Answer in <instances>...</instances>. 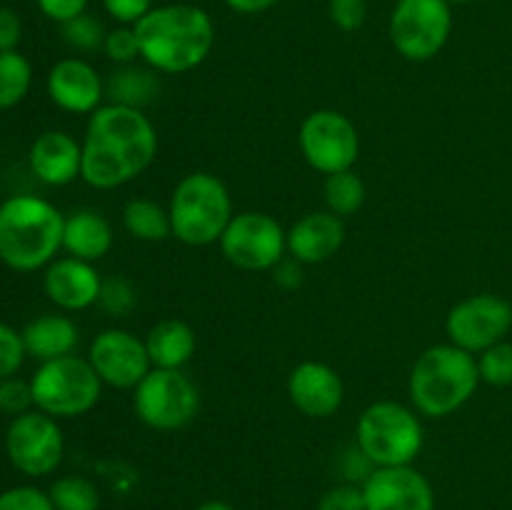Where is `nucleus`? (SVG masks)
Instances as JSON below:
<instances>
[{
    "instance_id": "obj_19",
    "label": "nucleus",
    "mask_w": 512,
    "mask_h": 510,
    "mask_svg": "<svg viewBox=\"0 0 512 510\" xmlns=\"http://www.w3.org/2000/svg\"><path fill=\"white\" fill-rule=\"evenodd\" d=\"M28 163L40 183L63 188L83 175V143L65 130H45L30 145Z\"/></svg>"
},
{
    "instance_id": "obj_37",
    "label": "nucleus",
    "mask_w": 512,
    "mask_h": 510,
    "mask_svg": "<svg viewBox=\"0 0 512 510\" xmlns=\"http://www.w3.org/2000/svg\"><path fill=\"white\" fill-rule=\"evenodd\" d=\"M25 355L28 353H25L23 335L15 328H10V325L0 323V380L18 373Z\"/></svg>"
},
{
    "instance_id": "obj_6",
    "label": "nucleus",
    "mask_w": 512,
    "mask_h": 510,
    "mask_svg": "<svg viewBox=\"0 0 512 510\" xmlns=\"http://www.w3.org/2000/svg\"><path fill=\"white\" fill-rule=\"evenodd\" d=\"M355 445L375 468L413 465L423 453L425 428L413 405L398 400H375L360 413Z\"/></svg>"
},
{
    "instance_id": "obj_8",
    "label": "nucleus",
    "mask_w": 512,
    "mask_h": 510,
    "mask_svg": "<svg viewBox=\"0 0 512 510\" xmlns=\"http://www.w3.org/2000/svg\"><path fill=\"white\" fill-rule=\"evenodd\" d=\"M388 35L405 60L428 63L443 53L453 35V5L448 0H398L390 13Z\"/></svg>"
},
{
    "instance_id": "obj_3",
    "label": "nucleus",
    "mask_w": 512,
    "mask_h": 510,
    "mask_svg": "<svg viewBox=\"0 0 512 510\" xmlns=\"http://www.w3.org/2000/svg\"><path fill=\"white\" fill-rule=\"evenodd\" d=\"M65 215L38 195L0 203V260L18 273L48 268L63 250Z\"/></svg>"
},
{
    "instance_id": "obj_36",
    "label": "nucleus",
    "mask_w": 512,
    "mask_h": 510,
    "mask_svg": "<svg viewBox=\"0 0 512 510\" xmlns=\"http://www.w3.org/2000/svg\"><path fill=\"white\" fill-rule=\"evenodd\" d=\"M330 23L343 33H355L368 20V0H330Z\"/></svg>"
},
{
    "instance_id": "obj_30",
    "label": "nucleus",
    "mask_w": 512,
    "mask_h": 510,
    "mask_svg": "<svg viewBox=\"0 0 512 510\" xmlns=\"http://www.w3.org/2000/svg\"><path fill=\"white\" fill-rule=\"evenodd\" d=\"M105 35L108 30L103 28L98 18H93L90 13L78 15V18L63 23V38L65 43L73 50H80V53H93V50H100L105 43Z\"/></svg>"
},
{
    "instance_id": "obj_31",
    "label": "nucleus",
    "mask_w": 512,
    "mask_h": 510,
    "mask_svg": "<svg viewBox=\"0 0 512 510\" xmlns=\"http://www.w3.org/2000/svg\"><path fill=\"white\" fill-rule=\"evenodd\" d=\"M135 303H138V293H135L130 280L118 278V275H115V278L103 280L98 305L105 310V313L113 315V318H125V315L135 308Z\"/></svg>"
},
{
    "instance_id": "obj_16",
    "label": "nucleus",
    "mask_w": 512,
    "mask_h": 510,
    "mask_svg": "<svg viewBox=\"0 0 512 510\" xmlns=\"http://www.w3.org/2000/svg\"><path fill=\"white\" fill-rule=\"evenodd\" d=\"M288 398L308 418L325 420L343 408L345 383L333 365L303 360L288 378Z\"/></svg>"
},
{
    "instance_id": "obj_38",
    "label": "nucleus",
    "mask_w": 512,
    "mask_h": 510,
    "mask_svg": "<svg viewBox=\"0 0 512 510\" xmlns=\"http://www.w3.org/2000/svg\"><path fill=\"white\" fill-rule=\"evenodd\" d=\"M100 3L118 25H138L155 8L153 0H100Z\"/></svg>"
},
{
    "instance_id": "obj_41",
    "label": "nucleus",
    "mask_w": 512,
    "mask_h": 510,
    "mask_svg": "<svg viewBox=\"0 0 512 510\" xmlns=\"http://www.w3.org/2000/svg\"><path fill=\"white\" fill-rule=\"evenodd\" d=\"M270 273H273L275 285L283 290H295L303 283V263H298L295 258H288V255Z\"/></svg>"
},
{
    "instance_id": "obj_28",
    "label": "nucleus",
    "mask_w": 512,
    "mask_h": 510,
    "mask_svg": "<svg viewBox=\"0 0 512 510\" xmlns=\"http://www.w3.org/2000/svg\"><path fill=\"white\" fill-rule=\"evenodd\" d=\"M55 510H98L100 493L93 480L83 475H63L48 490Z\"/></svg>"
},
{
    "instance_id": "obj_18",
    "label": "nucleus",
    "mask_w": 512,
    "mask_h": 510,
    "mask_svg": "<svg viewBox=\"0 0 512 510\" xmlns=\"http://www.w3.org/2000/svg\"><path fill=\"white\" fill-rule=\"evenodd\" d=\"M100 288H103V278L88 260L65 255V258H55L45 268V295L65 313H78V310H88L90 305H98Z\"/></svg>"
},
{
    "instance_id": "obj_40",
    "label": "nucleus",
    "mask_w": 512,
    "mask_h": 510,
    "mask_svg": "<svg viewBox=\"0 0 512 510\" xmlns=\"http://www.w3.org/2000/svg\"><path fill=\"white\" fill-rule=\"evenodd\" d=\"M23 38V20L13 8H0V53L18 50Z\"/></svg>"
},
{
    "instance_id": "obj_9",
    "label": "nucleus",
    "mask_w": 512,
    "mask_h": 510,
    "mask_svg": "<svg viewBox=\"0 0 512 510\" xmlns=\"http://www.w3.org/2000/svg\"><path fill=\"white\" fill-rule=\"evenodd\" d=\"M133 410L143 425L170 433L198 418L200 390L183 370L153 368L133 390Z\"/></svg>"
},
{
    "instance_id": "obj_12",
    "label": "nucleus",
    "mask_w": 512,
    "mask_h": 510,
    "mask_svg": "<svg viewBox=\"0 0 512 510\" xmlns=\"http://www.w3.org/2000/svg\"><path fill=\"white\" fill-rule=\"evenodd\" d=\"M5 453L28 478H43L58 470L65 455V435L63 428L53 415L43 410H28L10 420L5 430Z\"/></svg>"
},
{
    "instance_id": "obj_44",
    "label": "nucleus",
    "mask_w": 512,
    "mask_h": 510,
    "mask_svg": "<svg viewBox=\"0 0 512 510\" xmlns=\"http://www.w3.org/2000/svg\"><path fill=\"white\" fill-rule=\"evenodd\" d=\"M450 5H470V3H475V0H448Z\"/></svg>"
},
{
    "instance_id": "obj_42",
    "label": "nucleus",
    "mask_w": 512,
    "mask_h": 510,
    "mask_svg": "<svg viewBox=\"0 0 512 510\" xmlns=\"http://www.w3.org/2000/svg\"><path fill=\"white\" fill-rule=\"evenodd\" d=\"M223 3L238 15H260L273 10L280 0H223Z\"/></svg>"
},
{
    "instance_id": "obj_14",
    "label": "nucleus",
    "mask_w": 512,
    "mask_h": 510,
    "mask_svg": "<svg viewBox=\"0 0 512 510\" xmlns=\"http://www.w3.org/2000/svg\"><path fill=\"white\" fill-rule=\"evenodd\" d=\"M88 360L103 385L115 390H135L153 370L145 340L123 328H108L95 335Z\"/></svg>"
},
{
    "instance_id": "obj_23",
    "label": "nucleus",
    "mask_w": 512,
    "mask_h": 510,
    "mask_svg": "<svg viewBox=\"0 0 512 510\" xmlns=\"http://www.w3.org/2000/svg\"><path fill=\"white\" fill-rule=\"evenodd\" d=\"M145 345L153 368L183 370L198 350V335L185 320L168 318L150 328Z\"/></svg>"
},
{
    "instance_id": "obj_32",
    "label": "nucleus",
    "mask_w": 512,
    "mask_h": 510,
    "mask_svg": "<svg viewBox=\"0 0 512 510\" xmlns=\"http://www.w3.org/2000/svg\"><path fill=\"white\" fill-rule=\"evenodd\" d=\"M103 50L115 65L138 63V60H140V43H138V35H135L133 25H118V28L108 30V35H105Z\"/></svg>"
},
{
    "instance_id": "obj_7",
    "label": "nucleus",
    "mask_w": 512,
    "mask_h": 510,
    "mask_svg": "<svg viewBox=\"0 0 512 510\" xmlns=\"http://www.w3.org/2000/svg\"><path fill=\"white\" fill-rule=\"evenodd\" d=\"M35 410L53 415L55 420L80 418L100 403L103 380L93 370L88 358L63 355L40 363L30 378Z\"/></svg>"
},
{
    "instance_id": "obj_21",
    "label": "nucleus",
    "mask_w": 512,
    "mask_h": 510,
    "mask_svg": "<svg viewBox=\"0 0 512 510\" xmlns=\"http://www.w3.org/2000/svg\"><path fill=\"white\" fill-rule=\"evenodd\" d=\"M23 345L25 353L30 358L48 363V360L63 358V355H73L80 343V330L68 315L48 313L40 318L30 320L23 330Z\"/></svg>"
},
{
    "instance_id": "obj_20",
    "label": "nucleus",
    "mask_w": 512,
    "mask_h": 510,
    "mask_svg": "<svg viewBox=\"0 0 512 510\" xmlns=\"http://www.w3.org/2000/svg\"><path fill=\"white\" fill-rule=\"evenodd\" d=\"M345 245L343 218L330 210H315L295 220L288 230V255L303 265H318L335 258Z\"/></svg>"
},
{
    "instance_id": "obj_33",
    "label": "nucleus",
    "mask_w": 512,
    "mask_h": 510,
    "mask_svg": "<svg viewBox=\"0 0 512 510\" xmlns=\"http://www.w3.org/2000/svg\"><path fill=\"white\" fill-rule=\"evenodd\" d=\"M35 408L33 400V388H30V380H20L15 375L0 380V413L5 415H18L28 413Z\"/></svg>"
},
{
    "instance_id": "obj_17",
    "label": "nucleus",
    "mask_w": 512,
    "mask_h": 510,
    "mask_svg": "<svg viewBox=\"0 0 512 510\" xmlns=\"http://www.w3.org/2000/svg\"><path fill=\"white\" fill-rule=\"evenodd\" d=\"M48 95L65 113L93 115L103 105L105 80L88 60L63 58L50 68Z\"/></svg>"
},
{
    "instance_id": "obj_43",
    "label": "nucleus",
    "mask_w": 512,
    "mask_h": 510,
    "mask_svg": "<svg viewBox=\"0 0 512 510\" xmlns=\"http://www.w3.org/2000/svg\"><path fill=\"white\" fill-rule=\"evenodd\" d=\"M195 510H235V508L233 505L223 503V500H205V503L198 505Z\"/></svg>"
},
{
    "instance_id": "obj_2",
    "label": "nucleus",
    "mask_w": 512,
    "mask_h": 510,
    "mask_svg": "<svg viewBox=\"0 0 512 510\" xmlns=\"http://www.w3.org/2000/svg\"><path fill=\"white\" fill-rule=\"evenodd\" d=\"M133 28L140 43V60L160 75L190 73L213 53L215 23L200 5H155Z\"/></svg>"
},
{
    "instance_id": "obj_13",
    "label": "nucleus",
    "mask_w": 512,
    "mask_h": 510,
    "mask_svg": "<svg viewBox=\"0 0 512 510\" xmlns=\"http://www.w3.org/2000/svg\"><path fill=\"white\" fill-rule=\"evenodd\" d=\"M512 330V303L503 295H468L450 308L445 318L448 343L480 355L490 345L500 343Z\"/></svg>"
},
{
    "instance_id": "obj_22",
    "label": "nucleus",
    "mask_w": 512,
    "mask_h": 510,
    "mask_svg": "<svg viewBox=\"0 0 512 510\" xmlns=\"http://www.w3.org/2000/svg\"><path fill=\"white\" fill-rule=\"evenodd\" d=\"M113 248V225L98 210H75L65 218L63 250L73 258L95 260L105 258Z\"/></svg>"
},
{
    "instance_id": "obj_35",
    "label": "nucleus",
    "mask_w": 512,
    "mask_h": 510,
    "mask_svg": "<svg viewBox=\"0 0 512 510\" xmlns=\"http://www.w3.org/2000/svg\"><path fill=\"white\" fill-rule=\"evenodd\" d=\"M0 510H55V505L45 490L18 485L0 493Z\"/></svg>"
},
{
    "instance_id": "obj_15",
    "label": "nucleus",
    "mask_w": 512,
    "mask_h": 510,
    "mask_svg": "<svg viewBox=\"0 0 512 510\" xmlns=\"http://www.w3.org/2000/svg\"><path fill=\"white\" fill-rule=\"evenodd\" d=\"M363 490L368 510H435L433 485L413 465L375 468Z\"/></svg>"
},
{
    "instance_id": "obj_29",
    "label": "nucleus",
    "mask_w": 512,
    "mask_h": 510,
    "mask_svg": "<svg viewBox=\"0 0 512 510\" xmlns=\"http://www.w3.org/2000/svg\"><path fill=\"white\" fill-rule=\"evenodd\" d=\"M478 358V373L480 383L490 385V388H510L512 385V340H500V343L490 345L483 350Z\"/></svg>"
},
{
    "instance_id": "obj_25",
    "label": "nucleus",
    "mask_w": 512,
    "mask_h": 510,
    "mask_svg": "<svg viewBox=\"0 0 512 510\" xmlns=\"http://www.w3.org/2000/svg\"><path fill=\"white\" fill-rule=\"evenodd\" d=\"M123 228L140 243H163L173 235L168 208L150 198H133L123 205Z\"/></svg>"
},
{
    "instance_id": "obj_24",
    "label": "nucleus",
    "mask_w": 512,
    "mask_h": 510,
    "mask_svg": "<svg viewBox=\"0 0 512 510\" xmlns=\"http://www.w3.org/2000/svg\"><path fill=\"white\" fill-rule=\"evenodd\" d=\"M160 73H155L148 65H118L113 73L108 75L105 83V95L110 103L125 105V108L143 110L145 105L153 103L160 93Z\"/></svg>"
},
{
    "instance_id": "obj_4",
    "label": "nucleus",
    "mask_w": 512,
    "mask_h": 510,
    "mask_svg": "<svg viewBox=\"0 0 512 510\" xmlns=\"http://www.w3.org/2000/svg\"><path fill=\"white\" fill-rule=\"evenodd\" d=\"M478 358L453 343L430 345L410 368V405L423 418H448L478 393Z\"/></svg>"
},
{
    "instance_id": "obj_27",
    "label": "nucleus",
    "mask_w": 512,
    "mask_h": 510,
    "mask_svg": "<svg viewBox=\"0 0 512 510\" xmlns=\"http://www.w3.org/2000/svg\"><path fill=\"white\" fill-rule=\"evenodd\" d=\"M33 85V65L18 50L0 53V110L23 103Z\"/></svg>"
},
{
    "instance_id": "obj_26",
    "label": "nucleus",
    "mask_w": 512,
    "mask_h": 510,
    "mask_svg": "<svg viewBox=\"0 0 512 510\" xmlns=\"http://www.w3.org/2000/svg\"><path fill=\"white\" fill-rule=\"evenodd\" d=\"M325 210H330L338 218H350L358 213L368 198V188H365L363 178L355 170H343L325 178L323 185Z\"/></svg>"
},
{
    "instance_id": "obj_34",
    "label": "nucleus",
    "mask_w": 512,
    "mask_h": 510,
    "mask_svg": "<svg viewBox=\"0 0 512 510\" xmlns=\"http://www.w3.org/2000/svg\"><path fill=\"white\" fill-rule=\"evenodd\" d=\"M318 510H368L363 485L350 483V480L333 485L320 495Z\"/></svg>"
},
{
    "instance_id": "obj_1",
    "label": "nucleus",
    "mask_w": 512,
    "mask_h": 510,
    "mask_svg": "<svg viewBox=\"0 0 512 510\" xmlns=\"http://www.w3.org/2000/svg\"><path fill=\"white\" fill-rule=\"evenodd\" d=\"M83 175L95 190H115L133 183L158 155V130L138 108L100 105L88 115L83 135Z\"/></svg>"
},
{
    "instance_id": "obj_11",
    "label": "nucleus",
    "mask_w": 512,
    "mask_h": 510,
    "mask_svg": "<svg viewBox=\"0 0 512 510\" xmlns=\"http://www.w3.org/2000/svg\"><path fill=\"white\" fill-rule=\"evenodd\" d=\"M298 148L305 163L325 178L353 170L360 158L358 125L340 110H313L300 123Z\"/></svg>"
},
{
    "instance_id": "obj_10",
    "label": "nucleus",
    "mask_w": 512,
    "mask_h": 510,
    "mask_svg": "<svg viewBox=\"0 0 512 510\" xmlns=\"http://www.w3.org/2000/svg\"><path fill=\"white\" fill-rule=\"evenodd\" d=\"M218 245L225 260L238 270L265 273L288 255V230L273 215L245 210L233 215Z\"/></svg>"
},
{
    "instance_id": "obj_5",
    "label": "nucleus",
    "mask_w": 512,
    "mask_h": 510,
    "mask_svg": "<svg viewBox=\"0 0 512 510\" xmlns=\"http://www.w3.org/2000/svg\"><path fill=\"white\" fill-rule=\"evenodd\" d=\"M173 238L190 248L220 243L233 220V198L218 175L195 170L178 180L168 203Z\"/></svg>"
},
{
    "instance_id": "obj_39",
    "label": "nucleus",
    "mask_w": 512,
    "mask_h": 510,
    "mask_svg": "<svg viewBox=\"0 0 512 510\" xmlns=\"http://www.w3.org/2000/svg\"><path fill=\"white\" fill-rule=\"evenodd\" d=\"M40 8V13L45 18L55 20V23H68V20L78 18L88 8V0H35Z\"/></svg>"
}]
</instances>
